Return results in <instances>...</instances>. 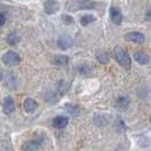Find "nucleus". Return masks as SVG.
<instances>
[{"label": "nucleus", "instance_id": "dca6fc26", "mask_svg": "<svg viewBox=\"0 0 151 151\" xmlns=\"http://www.w3.org/2000/svg\"><path fill=\"white\" fill-rule=\"evenodd\" d=\"M116 105L119 109H125L126 107L129 106V100H127V98H118Z\"/></svg>", "mask_w": 151, "mask_h": 151}, {"label": "nucleus", "instance_id": "39448f33", "mask_svg": "<svg viewBox=\"0 0 151 151\" xmlns=\"http://www.w3.org/2000/svg\"><path fill=\"white\" fill-rule=\"evenodd\" d=\"M59 4L56 1V0H47L43 5V9H45V13L51 15V14H55L59 10Z\"/></svg>", "mask_w": 151, "mask_h": 151}, {"label": "nucleus", "instance_id": "4468645a", "mask_svg": "<svg viewBox=\"0 0 151 151\" xmlns=\"http://www.w3.org/2000/svg\"><path fill=\"white\" fill-rule=\"evenodd\" d=\"M94 21H96V17L93 15H84L80 18V22L83 26H88L90 23L94 22Z\"/></svg>", "mask_w": 151, "mask_h": 151}, {"label": "nucleus", "instance_id": "f03ea898", "mask_svg": "<svg viewBox=\"0 0 151 151\" xmlns=\"http://www.w3.org/2000/svg\"><path fill=\"white\" fill-rule=\"evenodd\" d=\"M114 56L116 58L117 63L123 66L124 68L129 69L131 67V58H129V53L126 52L122 47H115L114 49Z\"/></svg>", "mask_w": 151, "mask_h": 151}, {"label": "nucleus", "instance_id": "aec40b11", "mask_svg": "<svg viewBox=\"0 0 151 151\" xmlns=\"http://www.w3.org/2000/svg\"><path fill=\"white\" fill-rule=\"evenodd\" d=\"M150 122H151V117H150Z\"/></svg>", "mask_w": 151, "mask_h": 151}, {"label": "nucleus", "instance_id": "423d86ee", "mask_svg": "<svg viewBox=\"0 0 151 151\" xmlns=\"http://www.w3.org/2000/svg\"><path fill=\"white\" fill-rule=\"evenodd\" d=\"M125 39L129 41V42H133V43H137V45H141L144 42V35L141 32H131L127 33L125 35Z\"/></svg>", "mask_w": 151, "mask_h": 151}, {"label": "nucleus", "instance_id": "7ed1b4c3", "mask_svg": "<svg viewBox=\"0 0 151 151\" xmlns=\"http://www.w3.org/2000/svg\"><path fill=\"white\" fill-rule=\"evenodd\" d=\"M2 61L6 65H8V66H15L17 64H19L21 57L15 51H7V52L2 56Z\"/></svg>", "mask_w": 151, "mask_h": 151}, {"label": "nucleus", "instance_id": "2eb2a0df", "mask_svg": "<svg viewBox=\"0 0 151 151\" xmlns=\"http://www.w3.org/2000/svg\"><path fill=\"white\" fill-rule=\"evenodd\" d=\"M7 41L10 45H15L16 43L19 41V35H18L16 32H13V33H10V34L8 35Z\"/></svg>", "mask_w": 151, "mask_h": 151}, {"label": "nucleus", "instance_id": "9d476101", "mask_svg": "<svg viewBox=\"0 0 151 151\" xmlns=\"http://www.w3.org/2000/svg\"><path fill=\"white\" fill-rule=\"evenodd\" d=\"M110 18L115 24L119 25L123 19V15H122V12L119 10V8L117 7H111L110 8Z\"/></svg>", "mask_w": 151, "mask_h": 151}, {"label": "nucleus", "instance_id": "f257e3e1", "mask_svg": "<svg viewBox=\"0 0 151 151\" xmlns=\"http://www.w3.org/2000/svg\"><path fill=\"white\" fill-rule=\"evenodd\" d=\"M97 4L90 0H67L66 9L69 12H77L83 9H94Z\"/></svg>", "mask_w": 151, "mask_h": 151}, {"label": "nucleus", "instance_id": "f3484780", "mask_svg": "<svg viewBox=\"0 0 151 151\" xmlns=\"http://www.w3.org/2000/svg\"><path fill=\"white\" fill-rule=\"evenodd\" d=\"M63 19H64V21H66L67 23H73V18H72V17H69V16H67V15L63 16Z\"/></svg>", "mask_w": 151, "mask_h": 151}, {"label": "nucleus", "instance_id": "20e7f679", "mask_svg": "<svg viewBox=\"0 0 151 151\" xmlns=\"http://www.w3.org/2000/svg\"><path fill=\"white\" fill-rule=\"evenodd\" d=\"M57 45L58 47L63 49V50H66L68 48H70L73 45V39L70 35L68 34H64V35H60L58 40H57Z\"/></svg>", "mask_w": 151, "mask_h": 151}, {"label": "nucleus", "instance_id": "ddd939ff", "mask_svg": "<svg viewBox=\"0 0 151 151\" xmlns=\"http://www.w3.org/2000/svg\"><path fill=\"white\" fill-rule=\"evenodd\" d=\"M69 63V58L67 56H63V55H57L53 57V64L59 65V66H66Z\"/></svg>", "mask_w": 151, "mask_h": 151}, {"label": "nucleus", "instance_id": "9b49d317", "mask_svg": "<svg viewBox=\"0 0 151 151\" xmlns=\"http://www.w3.org/2000/svg\"><path fill=\"white\" fill-rule=\"evenodd\" d=\"M68 124V118L67 117H65V116H57V117H55L52 121V125L53 127H56V129H64V127H66Z\"/></svg>", "mask_w": 151, "mask_h": 151}, {"label": "nucleus", "instance_id": "f8f14e48", "mask_svg": "<svg viewBox=\"0 0 151 151\" xmlns=\"http://www.w3.org/2000/svg\"><path fill=\"white\" fill-rule=\"evenodd\" d=\"M134 59H135L139 64L141 65H145L149 63V56L147 53L142 52V51H137V52L134 53Z\"/></svg>", "mask_w": 151, "mask_h": 151}, {"label": "nucleus", "instance_id": "a211bd4d", "mask_svg": "<svg viewBox=\"0 0 151 151\" xmlns=\"http://www.w3.org/2000/svg\"><path fill=\"white\" fill-rule=\"evenodd\" d=\"M6 22V18H5V16L2 15V14H0V26H2Z\"/></svg>", "mask_w": 151, "mask_h": 151}, {"label": "nucleus", "instance_id": "1a4fd4ad", "mask_svg": "<svg viewBox=\"0 0 151 151\" xmlns=\"http://www.w3.org/2000/svg\"><path fill=\"white\" fill-rule=\"evenodd\" d=\"M23 108L26 113H33L37 108H38V102L34 100V99L27 98L24 100L23 102Z\"/></svg>", "mask_w": 151, "mask_h": 151}, {"label": "nucleus", "instance_id": "6ab92c4d", "mask_svg": "<svg viewBox=\"0 0 151 151\" xmlns=\"http://www.w3.org/2000/svg\"><path fill=\"white\" fill-rule=\"evenodd\" d=\"M1 77H2V69L0 68V80H1Z\"/></svg>", "mask_w": 151, "mask_h": 151}, {"label": "nucleus", "instance_id": "0eeeda50", "mask_svg": "<svg viewBox=\"0 0 151 151\" xmlns=\"http://www.w3.org/2000/svg\"><path fill=\"white\" fill-rule=\"evenodd\" d=\"M2 110L6 115L12 114L15 110V102L12 97H6L2 101Z\"/></svg>", "mask_w": 151, "mask_h": 151}, {"label": "nucleus", "instance_id": "6e6552de", "mask_svg": "<svg viewBox=\"0 0 151 151\" xmlns=\"http://www.w3.org/2000/svg\"><path fill=\"white\" fill-rule=\"evenodd\" d=\"M40 148H41V142H39L37 140L27 141L22 145L23 151H38Z\"/></svg>", "mask_w": 151, "mask_h": 151}]
</instances>
